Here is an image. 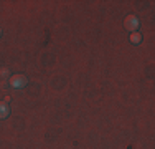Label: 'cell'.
<instances>
[{"label":"cell","mask_w":155,"mask_h":149,"mask_svg":"<svg viewBox=\"0 0 155 149\" xmlns=\"http://www.w3.org/2000/svg\"><path fill=\"white\" fill-rule=\"evenodd\" d=\"M139 27H140V22H139V18L135 17L134 13L127 15V17L124 18V28L127 30L129 33H134V32H139Z\"/></svg>","instance_id":"obj_1"},{"label":"cell","mask_w":155,"mask_h":149,"mask_svg":"<svg viewBox=\"0 0 155 149\" xmlns=\"http://www.w3.org/2000/svg\"><path fill=\"white\" fill-rule=\"evenodd\" d=\"M8 85L13 89H21L28 85V78L25 76V74H12V76L8 78Z\"/></svg>","instance_id":"obj_2"},{"label":"cell","mask_w":155,"mask_h":149,"mask_svg":"<svg viewBox=\"0 0 155 149\" xmlns=\"http://www.w3.org/2000/svg\"><path fill=\"white\" fill-rule=\"evenodd\" d=\"M10 116V108L7 101H0V119H5Z\"/></svg>","instance_id":"obj_3"},{"label":"cell","mask_w":155,"mask_h":149,"mask_svg":"<svg viewBox=\"0 0 155 149\" xmlns=\"http://www.w3.org/2000/svg\"><path fill=\"white\" fill-rule=\"evenodd\" d=\"M129 40H130L132 45H140V43H142V33H140V32L130 33V35H129Z\"/></svg>","instance_id":"obj_4"},{"label":"cell","mask_w":155,"mask_h":149,"mask_svg":"<svg viewBox=\"0 0 155 149\" xmlns=\"http://www.w3.org/2000/svg\"><path fill=\"white\" fill-rule=\"evenodd\" d=\"M0 76H2V78H7V80H8V78L12 76V74H10V70L7 68V66H3V68H0Z\"/></svg>","instance_id":"obj_5"},{"label":"cell","mask_w":155,"mask_h":149,"mask_svg":"<svg viewBox=\"0 0 155 149\" xmlns=\"http://www.w3.org/2000/svg\"><path fill=\"white\" fill-rule=\"evenodd\" d=\"M3 35V30H2V27H0V36H2Z\"/></svg>","instance_id":"obj_6"}]
</instances>
